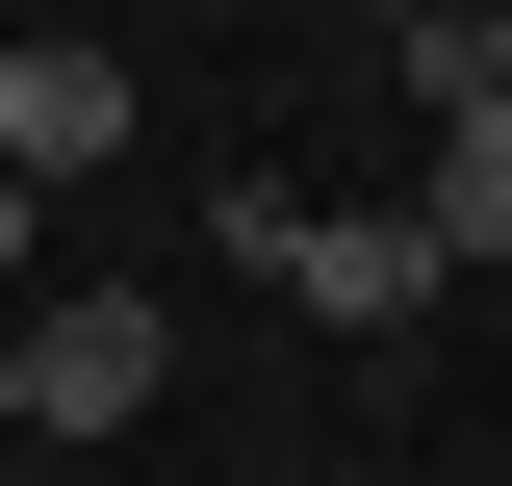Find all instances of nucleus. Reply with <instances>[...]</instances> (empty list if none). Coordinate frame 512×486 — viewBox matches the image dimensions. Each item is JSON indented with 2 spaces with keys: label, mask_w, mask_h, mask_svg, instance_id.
I'll return each instance as SVG.
<instances>
[{
  "label": "nucleus",
  "mask_w": 512,
  "mask_h": 486,
  "mask_svg": "<svg viewBox=\"0 0 512 486\" xmlns=\"http://www.w3.org/2000/svg\"><path fill=\"white\" fill-rule=\"evenodd\" d=\"M0 384H26V435H128L154 384H180V307L154 282H77L52 333H0Z\"/></svg>",
  "instance_id": "nucleus-2"
},
{
  "label": "nucleus",
  "mask_w": 512,
  "mask_h": 486,
  "mask_svg": "<svg viewBox=\"0 0 512 486\" xmlns=\"http://www.w3.org/2000/svg\"><path fill=\"white\" fill-rule=\"evenodd\" d=\"M231 256L282 307H308V333H410V307H436V231H410V205H308V180H231Z\"/></svg>",
  "instance_id": "nucleus-1"
},
{
  "label": "nucleus",
  "mask_w": 512,
  "mask_h": 486,
  "mask_svg": "<svg viewBox=\"0 0 512 486\" xmlns=\"http://www.w3.org/2000/svg\"><path fill=\"white\" fill-rule=\"evenodd\" d=\"M128 154V52L103 26H0V180L52 205V180H103Z\"/></svg>",
  "instance_id": "nucleus-3"
},
{
  "label": "nucleus",
  "mask_w": 512,
  "mask_h": 486,
  "mask_svg": "<svg viewBox=\"0 0 512 486\" xmlns=\"http://www.w3.org/2000/svg\"><path fill=\"white\" fill-rule=\"evenodd\" d=\"M0 435H26V384H0Z\"/></svg>",
  "instance_id": "nucleus-7"
},
{
  "label": "nucleus",
  "mask_w": 512,
  "mask_h": 486,
  "mask_svg": "<svg viewBox=\"0 0 512 486\" xmlns=\"http://www.w3.org/2000/svg\"><path fill=\"white\" fill-rule=\"evenodd\" d=\"M410 231H436V282H487V256H512V103H436V180H410Z\"/></svg>",
  "instance_id": "nucleus-4"
},
{
  "label": "nucleus",
  "mask_w": 512,
  "mask_h": 486,
  "mask_svg": "<svg viewBox=\"0 0 512 486\" xmlns=\"http://www.w3.org/2000/svg\"><path fill=\"white\" fill-rule=\"evenodd\" d=\"M410 26H461V0H384V52H410Z\"/></svg>",
  "instance_id": "nucleus-5"
},
{
  "label": "nucleus",
  "mask_w": 512,
  "mask_h": 486,
  "mask_svg": "<svg viewBox=\"0 0 512 486\" xmlns=\"http://www.w3.org/2000/svg\"><path fill=\"white\" fill-rule=\"evenodd\" d=\"M0 282H26V180H0Z\"/></svg>",
  "instance_id": "nucleus-6"
}]
</instances>
